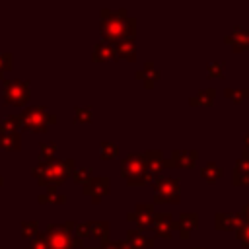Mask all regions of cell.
<instances>
[{"mask_svg":"<svg viewBox=\"0 0 249 249\" xmlns=\"http://www.w3.org/2000/svg\"><path fill=\"white\" fill-rule=\"evenodd\" d=\"M123 173H124V175L128 177V181H132V183H144L146 179H150L146 160H144L140 154H130V156L123 161Z\"/></svg>","mask_w":249,"mask_h":249,"instance_id":"1","label":"cell"},{"mask_svg":"<svg viewBox=\"0 0 249 249\" xmlns=\"http://www.w3.org/2000/svg\"><path fill=\"white\" fill-rule=\"evenodd\" d=\"M130 19H124L121 16H107L103 19V33L109 39H117L123 35H128L130 31Z\"/></svg>","mask_w":249,"mask_h":249,"instance_id":"2","label":"cell"},{"mask_svg":"<svg viewBox=\"0 0 249 249\" xmlns=\"http://www.w3.org/2000/svg\"><path fill=\"white\" fill-rule=\"evenodd\" d=\"M68 165H72V161H56V163H49V165H41L37 167V177L41 175L43 181H54L60 183L66 175H68Z\"/></svg>","mask_w":249,"mask_h":249,"instance_id":"3","label":"cell"},{"mask_svg":"<svg viewBox=\"0 0 249 249\" xmlns=\"http://www.w3.org/2000/svg\"><path fill=\"white\" fill-rule=\"evenodd\" d=\"M21 121L27 128H45L47 123L53 121V117L43 109V107H29L23 115H21Z\"/></svg>","mask_w":249,"mask_h":249,"instance_id":"4","label":"cell"},{"mask_svg":"<svg viewBox=\"0 0 249 249\" xmlns=\"http://www.w3.org/2000/svg\"><path fill=\"white\" fill-rule=\"evenodd\" d=\"M4 91H6V93H4L6 101H10V103H14V105H19V103H23V101L29 97V93H27V84L18 82V80H16V82H8Z\"/></svg>","mask_w":249,"mask_h":249,"instance_id":"5","label":"cell"},{"mask_svg":"<svg viewBox=\"0 0 249 249\" xmlns=\"http://www.w3.org/2000/svg\"><path fill=\"white\" fill-rule=\"evenodd\" d=\"M156 198L175 202L179 198V185L175 179H161L156 183Z\"/></svg>","mask_w":249,"mask_h":249,"instance_id":"6","label":"cell"},{"mask_svg":"<svg viewBox=\"0 0 249 249\" xmlns=\"http://www.w3.org/2000/svg\"><path fill=\"white\" fill-rule=\"evenodd\" d=\"M47 241H49L51 249H70V247H72V241H70L68 233H66L64 228H60V226H51V228H49Z\"/></svg>","mask_w":249,"mask_h":249,"instance_id":"7","label":"cell"},{"mask_svg":"<svg viewBox=\"0 0 249 249\" xmlns=\"http://www.w3.org/2000/svg\"><path fill=\"white\" fill-rule=\"evenodd\" d=\"M235 226H241V218L239 214H218L216 216V228L218 230H231Z\"/></svg>","mask_w":249,"mask_h":249,"instance_id":"8","label":"cell"},{"mask_svg":"<svg viewBox=\"0 0 249 249\" xmlns=\"http://www.w3.org/2000/svg\"><path fill=\"white\" fill-rule=\"evenodd\" d=\"M88 195H91L93 198H97L99 196V193L101 195H105L107 191H109V179H95L91 185H86V189H84Z\"/></svg>","mask_w":249,"mask_h":249,"instance_id":"9","label":"cell"},{"mask_svg":"<svg viewBox=\"0 0 249 249\" xmlns=\"http://www.w3.org/2000/svg\"><path fill=\"white\" fill-rule=\"evenodd\" d=\"M128 241H130L132 249H146L148 245H152V241L146 239L140 231H128Z\"/></svg>","mask_w":249,"mask_h":249,"instance_id":"10","label":"cell"},{"mask_svg":"<svg viewBox=\"0 0 249 249\" xmlns=\"http://www.w3.org/2000/svg\"><path fill=\"white\" fill-rule=\"evenodd\" d=\"M239 175H241V179H239L241 183H247V181H249V154H245L243 160H241V161L237 163V167H235V179H237ZM239 181H237V183H239Z\"/></svg>","mask_w":249,"mask_h":249,"instance_id":"11","label":"cell"},{"mask_svg":"<svg viewBox=\"0 0 249 249\" xmlns=\"http://www.w3.org/2000/svg\"><path fill=\"white\" fill-rule=\"evenodd\" d=\"M150 212H152V206H138L134 214H130V220H136L138 224L146 226L150 224Z\"/></svg>","mask_w":249,"mask_h":249,"instance_id":"12","label":"cell"},{"mask_svg":"<svg viewBox=\"0 0 249 249\" xmlns=\"http://www.w3.org/2000/svg\"><path fill=\"white\" fill-rule=\"evenodd\" d=\"M169 224H171L169 214H158L156 216V228H158L160 235H169Z\"/></svg>","mask_w":249,"mask_h":249,"instance_id":"13","label":"cell"},{"mask_svg":"<svg viewBox=\"0 0 249 249\" xmlns=\"http://www.w3.org/2000/svg\"><path fill=\"white\" fill-rule=\"evenodd\" d=\"M175 156V160H177V163H181V165H185V167H191L195 161H196V152H175L173 154Z\"/></svg>","mask_w":249,"mask_h":249,"instance_id":"14","label":"cell"},{"mask_svg":"<svg viewBox=\"0 0 249 249\" xmlns=\"http://www.w3.org/2000/svg\"><path fill=\"white\" fill-rule=\"evenodd\" d=\"M179 226H181V228H183V231H185L183 235H189L187 231H189V230H193V228L196 226V214H183V216H181V220H179Z\"/></svg>","mask_w":249,"mask_h":249,"instance_id":"15","label":"cell"},{"mask_svg":"<svg viewBox=\"0 0 249 249\" xmlns=\"http://www.w3.org/2000/svg\"><path fill=\"white\" fill-rule=\"evenodd\" d=\"M202 175H204L206 179H210V181H216V179L222 175V169H220L216 163H208V165H204Z\"/></svg>","mask_w":249,"mask_h":249,"instance_id":"16","label":"cell"},{"mask_svg":"<svg viewBox=\"0 0 249 249\" xmlns=\"http://www.w3.org/2000/svg\"><path fill=\"white\" fill-rule=\"evenodd\" d=\"M119 54L126 56V58H134V43L130 41H124L119 45Z\"/></svg>","mask_w":249,"mask_h":249,"instance_id":"17","label":"cell"},{"mask_svg":"<svg viewBox=\"0 0 249 249\" xmlns=\"http://www.w3.org/2000/svg\"><path fill=\"white\" fill-rule=\"evenodd\" d=\"M117 152H119V148H117L115 144H111V142L101 144V154H103V158H113Z\"/></svg>","mask_w":249,"mask_h":249,"instance_id":"18","label":"cell"},{"mask_svg":"<svg viewBox=\"0 0 249 249\" xmlns=\"http://www.w3.org/2000/svg\"><path fill=\"white\" fill-rule=\"evenodd\" d=\"M95 56L109 58V56H113V49H111L109 45H97V49H95Z\"/></svg>","mask_w":249,"mask_h":249,"instance_id":"19","label":"cell"},{"mask_svg":"<svg viewBox=\"0 0 249 249\" xmlns=\"http://www.w3.org/2000/svg\"><path fill=\"white\" fill-rule=\"evenodd\" d=\"M237 237H239L245 245H249V224L239 226V230H237Z\"/></svg>","mask_w":249,"mask_h":249,"instance_id":"20","label":"cell"},{"mask_svg":"<svg viewBox=\"0 0 249 249\" xmlns=\"http://www.w3.org/2000/svg\"><path fill=\"white\" fill-rule=\"evenodd\" d=\"M41 148H43V152H45L47 158H51V152H53V154L56 152V146H54V144H43Z\"/></svg>","mask_w":249,"mask_h":249,"instance_id":"21","label":"cell"},{"mask_svg":"<svg viewBox=\"0 0 249 249\" xmlns=\"http://www.w3.org/2000/svg\"><path fill=\"white\" fill-rule=\"evenodd\" d=\"M208 72H210V74H220V64H214V66H208Z\"/></svg>","mask_w":249,"mask_h":249,"instance_id":"22","label":"cell"},{"mask_svg":"<svg viewBox=\"0 0 249 249\" xmlns=\"http://www.w3.org/2000/svg\"><path fill=\"white\" fill-rule=\"evenodd\" d=\"M119 247H121V245H107L105 249H119Z\"/></svg>","mask_w":249,"mask_h":249,"instance_id":"23","label":"cell"},{"mask_svg":"<svg viewBox=\"0 0 249 249\" xmlns=\"http://www.w3.org/2000/svg\"><path fill=\"white\" fill-rule=\"evenodd\" d=\"M243 212H245V216H247V218H249V204H247V206H245V210H243Z\"/></svg>","mask_w":249,"mask_h":249,"instance_id":"24","label":"cell"},{"mask_svg":"<svg viewBox=\"0 0 249 249\" xmlns=\"http://www.w3.org/2000/svg\"><path fill=\"white\" fill-rule=\"evenodd\" d=\"M245 144H247V146H249V134H247V142H245Z\"/></svg>","mask_w":249,"mask_h":249,"instance_id":"25","label":"cell"},{"mask_svg":"<svg viewBox=\"0 0 249 249\" xmlns=\"http://www.w3.org/2000/svg\"><path fill=\"white\" fill-rule=\"evenodd\" d=\"M193 249H195V247H193ZM196 249H202V247H196Z\"/></svg>","mask_w":249,"mask_h":249,"instance_id":"26","label":"cell"}]
</instances>
